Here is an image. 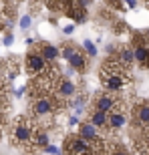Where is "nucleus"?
Here are the masks:
<instances>
[{
    "label": "nucleus",
    "instance_id": "obj_20",
    "mask_svg": "<svg viewBox=\"0 0 149 155\" xmlns=\"http://www.w3.org/2000/svg\"><path fill=\"white\" fill-rule=\"evenodd\" d=\"M111 155H131V153H129V151H127L125 147L119 143V141H115V143H113V149H111Z\"/></svg>",
    "mask_w": 149,
    "mask_h": 155
},
{
    "label": "nucleus",
    "instance_id": "obj_24",
    "mask_svg": "<svg viewBox=\"0 0 149 155\" xmlns=\"http://www.w3.org/2000/svg\"><path fill=\"white\" fill-rule=\"evenodd\" d=\"M20 26H22V28H28L30 26V16H22L20 18Z\"/></svg>",
    "mask_w": 149,
    "mask_h": 155
},
{
    "label": "nucleus",
    "instance_id": "obj_10",
    "mask_svg": "<svg viewBox=\"0 0 149 155\" xmlns=\"http://www.w3.org/2000/svg\"><path fill=\"white\" fill-rule=\"evenodd\" d=\"M117 103H119V97H115L113 93L99 91V93H95V97H93L91 109L103 111V113H111V111L115 109V105H117Z\"/></svg>",
    "mask_w": 149,
    "mask_h": 155
},
{
    "label": "nucleus",
    "instance_id": "obj_16",
    "mask_svg": "<svg viewBox=\"0 0 149 155\" xmlns=\"http://www.w3.org/2000/svg\"><path fill=\"white\" fill-rule=\"evenodd\" d=\"M36 48H38V52H40V54H42V57H45L51 64L58 58V51L55 48V46L46 45V42H38V45H36Z\"/></svg>",
    "mask_w": 149,
    "mask_h": 155
},
{
    "label": "nucleus",
    "instance_id": "obj_13",
    "mask_svg": "<svg viewBox=\"0 0 149 155\" xmlns=\"http://www.w3.org/2000/svg\"><path fill=\"white\" fill-rule=\"evenodd\" d=\"M48 147V131L46 127L40 125L35 133V139H32V147H30V153H36V151H45Z\"/></svg>",
    "mask_w": 149,
    "mask_h": 155
},
{
    "label": "nucleus",
    "instance_id": "obj_22",
    "mask_svg": "<svg viewBox=\"0 0 149 155\" xmlns=\"http://www.w3.org/2000/svg\"><path fill=\"white\" fill-rule=\"evenodd\" d=\"M105 2H107L111 8H115V10H121V8H123V2H121V0H105Z\"/></svg>",
    "mask_w": 149,
    "mask_h": 155
},
{
    "label": "nucleus",
    "instance_id": "obj_8",
    "mask_svg": "<svg viewBox=\"0 0 149 155\" xmlns=\"http://www.w3.org/2000/svg\"><path fill=\"white\" fill-rule=\"evenodd\" d=\"M131 45H133L135 63L141 69H147L149 67V36H145L143 32H137V35H133Z\"/></svg>",
    "mask_w": 149,
    "mask_h": 155
},
{
    "label": "nucleus",
    "instance_id": "obj_26",
    "mask_svg": "<svg viewBox=\"0 0 149 155\" xmlns=\"http://www.w3.org/2000/svg\"><path fill=\"white\" fill-rule=\"evenodd\" d=\"M125 2H127L129 6H131V8H135V0H125Z\"/></svg>",
    "mask_w": 149,
    "mask_h": 155
},
{
    "label": "nucleus",
    "instance_id": "obj_5",
    "mask_svg": "<svg viewBox=\"0 0 149 155\" xmlns=\"http://www.w3.org/2000/svg\"><path fill=\"white\" fill-rule=\"evenodd\" d=\"M52 64H55V63H52ZM52 64L40 54L36 46L32 48V51H28V52H26V57H24V69H26V73H28L32 79L42 77L45 73H48V69H51Z\"/></svg>",
    "mask_w": 149,
    "mask_h": 155
},
{
    "label": "nucleus",
    "instance_id": "obj_1",
    "mask_svg": "<svg viewBox=\"0 0 149 155\" xmlns=\"http://www.w3.org/2000/svg\"><path fill=\"white\" fill-rule=\"evenodd\" d=\"M99 79H101L103 91H109V93H113V95L123 91L127 85H131V73H129V69L123 67L115 57H109L101 64Z\"/></svg>",
    "mask_w": 149,
    "mask_h": 155
},
{
    "label": "nucleus",
    "instance_id": "obj_7",
    "mask_svg": "<svg viewBox=\"0 0 149 155\" xmlns=\"http://www.w3.org/2000/svg\"><path fill=\"white\" fill-rule=\"evenodd\" d=\"M61 54H63V58H67V63L74 71H87V67H89V57L73 45H63Z\"/></svg>",
    "mask_w": 149,
    "mask_h": 155
},
{
    "label": "nucleus",
    "instance_id": "obj_19",
    "mask_svg": "<svg viewBox=\"0 0 149 155\" xmlns=\"http://www.w3.org/2000/svg\"><path fill=\"white\" fill-rule=\"evenodd\" d=\"M6 115H8V101H0V133L6 123Z\"/></svg>",
    "mask_w": 149,
    "mask_h": 155
},
{
    "label": "nucleus",
    "instance_id": "obj_9",
    "mask_svg": "<svg viewBox=\"0 0 149 155\" xmlns=\"http://www.w3.org/2000/svg\"><path fill=\"white\" fill-rule=\"evenodd\" d=\"M127 121H129V105L125 99H119L115 109L109 113V133H117L119 129H123Z\"/></svg>",
    "mask_w": 149,
    "mask_h": 155
},
{
    "label": "nucleus",
    "instance_id": "obj_27",
    "mask_svg": "<svg viewBox=\"0 0 149 155\" xmlns=\"http://www.w3.org/2000/svg\"><path fill=\"white\" fill-rule=\"evenodd\" d=\"M145 2H147V4H149V0H145Z\"/></svg>",
    "mask_w": 149,
    "mask_h": 155
},
{
    "label": "nucleus",
    "instance_id": "obj_11",
    "mask_svg": "<svg viewBox=\"0 0 149 155\" xmlns=\"http://www.w3.org/2000/svg\"><path fill=\"white\" fill-rule=\"evenodd\" d=\"M55 93H57V97L63 101V103H67V99L74 97V93H77V87H74L73 81H69L67 77H58L57 79V85H55Z\"/></svg>",
    "mask_w": 149,
    "mask_h": 155
},
{
    "label": "nucleus",
    "instance_id": "obj_14",
    "mask_svg": "<svg viewBox=\"0 0 149 155\" xmlns=\"http://www.w3.org/2000/svg\"><path fill=\"white\" fill-rule=\"evenodd\" d=\"M69 18H73V20H77V22H83L87 18V10H85V4L81 2V0H74L73 4L67 8V12H65Z\"/></svg>",
    "mask_w": 149,
    "mask_h": 155
},
{
    "label": "nucleus",
    "instance_id": "obj_15",
    "mask_svg": "<svg viewBox=\"0 0 149 155\" xmlns=\"http://www.w3.org/2000/svg\"><path fill=\"white\" fill-rule=\"evenodd\" d=\"M115 58H117L123 67H127V69H131L133 64H135V54H133V48H129V46H119Z\"/></svg>",
    "mask_w": 149,
    "mask_h": 155
},
{
    "label": "nucleus",
    "instance_id": "obj_6",
    "mask_svg": "<svg viewBox=\"0 0 149 155\" xmlns=\"http://www.w3.org/2000/svg\"><path fill=\"white\" fill-rule=\"evenodd\" d=\"M63 153L65 155H95V143H89L87 139H83L77 135H67L63 145Z\"/></svg>",
    "mask_w": 149,
    "mask_h": 155
},
{
    "label": "nucleus",
    "instance_id": "obj_23",
    "mask_svg": "<svg viewBox=\"0 0 149 155\" xmlns=\"http://www.w3.org/2000/svg\"><path fill=\"white\" fill-rule=\"evenodd\" d=\"M45 153L46 155H58V147H55V145H48L45 149Z\"/></svg>",
    "mask_w": 149,
    "mask_h": 155
},
{
    "label": "nucleus",
    "instance_id": "obj_4",
    "mask_svg": "<svg viewBox=\"0 0 149 155\" xmlns=\"http://www.w3.org/2000/svg\"><path fill=\"white\" fill-rule=\"evenodd\" d=\"M129 115H131V125L135 131H143L149 127V101L147 99H133L129 103Z\"/></svg>",
    "mask_w": 149,
    "mask_h": 155
},
{
    "label": "nucleus",
    "instance_id": "obj_2",
    "mask_svg": "<svg viewBox=\"0 0 149 155\" xmlns=\"http://www.w3.org/2000/svg\"><path fill=\"white\" fill-rule=\"evenodd\" d=\"M65 103L57 95H35L28 97V113L36 123H40L42 127H48L51 121L63 111Z\"/></svg>",
    "mask_w": 149,
    "mask_h": 155
},
{
    "label": "nucleus",
    "instance_id": "obj_21",
    "mask_svg": "<svg viewBox=\"0 0 149 155\" xmlns=\"http://www.w3.org/2000/svg\"><path fill=\"white\" fill-rule=\"evenodd\" d=\"M83 46H85V51L89 52V57H97V48L93 45L91 40H83Z\"/></svg>",
    "mask_w": 149,
    "mask_h": 155
},
{
    "label": "nucleus",
    "instance_id": "obj_3",
    "mask_svg": "<svg viewBox=\"0 0 149 155\" xmlns=\"http://www.w3.org/2000/svg\"><path fill=\"white\" fill-rule=\"evenodd\" d=\"M40 127V123H36L30 115H20L10 123L8 127V137H10V143L14 147H20V149L28 151L32 147V139H35L36 129Z\"/></svg>",
    "mask_w": 149,
    "mask_h": 155
},
{
    "label": "nucleus",
    "instance_id": "obj_17",
    "mask_svg": "<svg viewBox=\"0 0 149 155\" xmlns=\"http://www.w3.org/2000/svg\"><path fill=\"white\" fill-rule=\"evenodd\" d=\"M8 85H10V81H8V77H6L4 63H0V101H8V99H6V91H8Z\"/></svg>",
    "mask_w": 149,
    "mask_h": 155
},
{
    "label": "nucleus",
    "instance_id": "obj_18",
    "mask_svg": "<svg viewBox=\"0 0 149 155\" xmlns=\"http://www.w3.org/2000/svg\"><path fill=\"white\" fill-rule=\"evenodd\" d=\"M74 0H45V4L52 10H58V12H67L71 4H73Z\"/></svg>",
    "mask_w": 149,
    "mask_h": 155
},
{
    "label": "nucleus",
    "instance_id": "obj_25",
    "mask_svg": "<svg viewBox=\"0 0 149 155\" xmlns=\"http://www.w3.org/2000/svg\"><path fill=\"white\" fill-rule=\"evenodd\" d=\"M4 45H6V46L12 45V35H6V36H4Z\"/></svg>",
    "mask_w": 149,
    "mask_h": 155
},
{
    "label": "nucleus",
    "instance_id": "obj_12",
    "mask_svg": "<svg viewBox=\"0 0 149 155\" xmlns=\"http://www.w3.org/2000/svg\"><path fill=\"white\" fill-rule=\"evenodd\" d=\"M83 139H87L89 143H97V141H101V139L105 137L103 133L99 131L95 125H91L89 121H83V123H79V131H77Z\"/></svg>",
    "mask_w": 149,
    "mask_h": 155
}]
</instances>
